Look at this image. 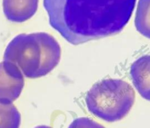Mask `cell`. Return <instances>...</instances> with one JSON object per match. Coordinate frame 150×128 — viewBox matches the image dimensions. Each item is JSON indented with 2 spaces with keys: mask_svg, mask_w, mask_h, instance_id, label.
Wrapping results in <instances>:
<instances>
[{
  "mask_svg": "<svg viewBox=\"0 0 150 128\" xmlns=\"http://www.w3.org/2000/svg\"><path fill=\"white\" fill-rule=\"evenodd\" d=\"M137 0H43L50 26L72 45L114 35L129 22Z\"/></svg>",
  "mask_w": 150,
  "mask_h": 128,
  "instance_id": "obj_1",
  "label": "cell"
},
{
  "mask_svg": "<svg viewBox=\"0 0 150 128\" xmlns=\"http://www.w3.org/2000/svg\"><path fill=\"white\" fill-rule=\"evenodd\" d=\"M60 56V46L53 36L35 32L14 37L5 50L4 60L13 63L25 77L35 79L50 73Z\"/></svg>",
  "mask_w": 150,
  "mask_h": 128,
  "instance_id": "obj_2",
  "label": "cell"
},
{
  "mask_svg": "<svg viewBox=\"0 0 150 128\" xmlns=\"http://www.w3.org/2000/svg\"><path fill=\"white\" fill-rule=\"evenodd\" d=\"M135 99V91L128 82L110 78L94 84L86 93L85 103L93 115L104 121L114 122L128 114Z\"/></svg>",
  "mask_w": 150,
  "mask_h": 128,
  "instance_id": "obj_3",
  "label": "cell"
},
{
  "mask_svg": "<svg viewBox=\"0 0 150 128\" xmlns=\"http://www.w3.org/2000/svg\"><path fill=\"white\" fill-rule=\"evenodd\" d=\"M24 86V76L13 63L0 62V103H12L20 96Z\"/></svg>",
  "mask_w": 150,
  "mask_h": 128,
  "instance_id": "obj_4",
  "label": "cell"
},
{
  "mask_svg": "<svg viewBox=\"0 0 150 128\" xmlns=\"http://www.w3.org/2000/svg\"><path fill=\"white\" fill-rule=\"evenodd\" d=\"M129 73L140 96L150 101V55H143L135 60L131 65Z\"/></svg>",
  "mask_w": 150,
  "mask_h": 128,
  "instance_id": "obj_5",
  "label": "cell"
},
{
  "mask_svg": "<svg viewBox=\"0 0 150 128\" xmlns=\"http://www.w3.org/2000/svg\"><path fill=\"white\" fill-rule=\"evenodd\" d=\"M39 0H3V11L10 21L23 22L36 12Z\"/></svg>",
  "mask_w": 150,
  "mask_h": 128,
  "instance_id": "obj_6",
  "label": "cell"
},
{
  "mask_svg": "<svg viewBox=\"0 0 150 128\" xmlns=\"http://www.w3.org/2000/svg\"><path fill=\"white\" fill-rule=\"evenodd\" d=\"M137 30L150 39V0H139L135 17Z\"/></svg>",
  "mask_w": 150,
  "mask_h": 128,
  "instance_id": "obj_7",
  "label": "cell"
},
{
  "mask_svg": "<svg viewBox=\"0 0 150 128\" xmlns=\"http://www.w3.org/2000/svg\"><path fill=\"white\" fill-rule=\"evenodd\" d=\"M21 115L12 104L0 103V128H19Z\"/></svg>",
  "mask_w": 150,
  "mask_h": 128,
  "instance_id": "obj_8",
  "label": "cell"
},
{
  "mask_svg": "<svg viewBox=\"0 0 150 128\" xmlns=\"http://www.w3.org/2000/svg\"><path fill=\"white\" fill-rule=\"evenodd\" d=\"M68 128H105L95 120L86 117L75 119L70 124Z\"/></svg>",
  "mask_w": 150,
  "mask_h": 128,
  "instance_id": "obj_9",
  "label": "cell"
},
{
  "mask_svg": "<svg viewBox=\"0 0 150 128\" xmlns=\"http://www.w3.org/2000/svg\"><path fill=\"white\" fill-rule=\"evenodd\" d=\"M35 128H52L50 126H45V125H40V126H38L37 127H35Z\"/></svg>",
  "mask_w": 150,
  "mask_h": 128,
  "instance_id": "obj_10",
  "label": "cell"
}]
</instances>
